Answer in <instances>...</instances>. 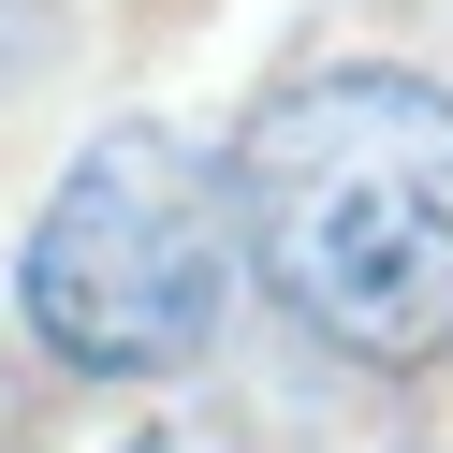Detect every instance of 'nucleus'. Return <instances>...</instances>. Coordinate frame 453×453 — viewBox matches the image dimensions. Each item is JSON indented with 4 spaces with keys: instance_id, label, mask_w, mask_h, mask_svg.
<instances>
[{
    "instance_id": "f257e3e1",
    "label": "nucleus",
    "mask_w": 453,
    "mask_h": 453,
    "mask_svg": "<svg viewBox=\"0 0 453 453\" xmlns=\"http://www.w3.org/2000/svg\"><path fill=\"white\" fill-rule=\"evenodd\" d=\"M234 264L351 365L453 351V88L336 59L278 88L234 147Z\"/></svg>"
},
{
    "instance_id": "f03ea898",
    "label": "nucleus",
    "mask_w": 453,
    "mask_h": 453,
    "mask_svg": "<svg viewBox=\"0 0 453 453\" xmlns=\"http://www.w3.org/2000/svg\"><path fill=\"white\" fill-rule=\"evenodd\" d=\"M15 307L88 380H176L234 307V190L176 132H103L15 249Z\"/></svg>"
},
{
    "instance_id": "7ed1b4c3",
    "label": "nucleus",
    "mask_w": 453,
    "mask_h": 453,
    "mask_svg": "<svg viewBox=\"0 0 453 453\" xmlns=\"http://www.w3.org/2000/svg\"><path fill=\"white\" fill-rule=\"evenodd\" d=\"M118 453H190V439H118Z\"/></svg>"
}]
</instances>
